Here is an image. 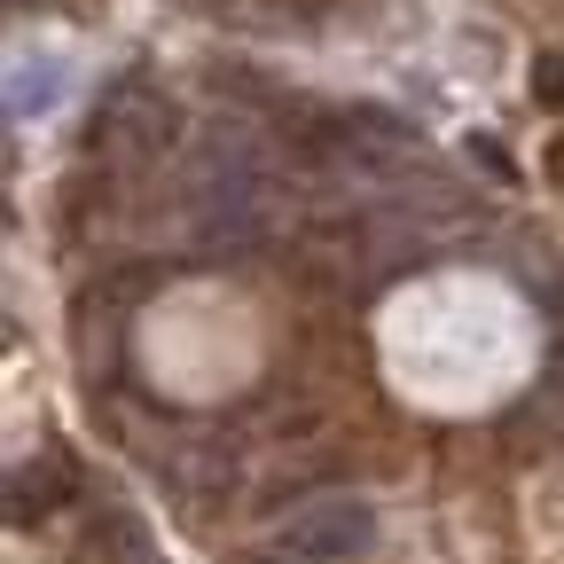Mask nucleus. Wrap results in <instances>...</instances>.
<instances>
[{
	"mask_svg": "<svg viewBox=\"0 0 564 564\" xmlns=\"http://www.w3.org/2000/svg\"><path fill=\"white\" fill-rule=\"evenodd\" d=\"M259 228H267V181H259L251 141L228 126L196 165V243L236 251V243H259Z\"/></svg>",
	"mask_w": 564,
	"mask_h": 564,
	"instance_id": "obj_1",
	"label": "nucleus"
},
{
	"mask_svg": "<svg viewBox=\"0 0 564 564\" xmlns=\"http://www.w3.org/2000/svg\"><path fill=\"white\" fill-rule=\"evenodd\" d=\"M173 102L150 87V79H118L110 95H102V110H95V150L110 158V165H150V158H165V141H173Z\"/></svg>",
	"mask_w": 564,
	"mask_h": 564,
	"instance_id": "obj_2",
	"label": "nucleus"
},
{
	"mask_svg": "<svg viewBox=\"0 0 564 564\" xmlns=\"http://www.w3.org/2000/svg\"><path fill=\"white\" fill-rule=\"evenodd\" d=\"M377 533V510L361 502V494H322V502H299L291 518H282V556L299 564H345L361 556Z\"/></svg>",
	"mask_w": 564,
	"mask_h": 564,
	"instance_id": "obj_3",
	"label": "nucleus"
},
{
	"mask_svg": "<svg viewBox=\"0 0 564 564\" xmlns=\"http://www.w3.org/2000/svg\"><path fill=\"white\" fill-rule=\"evenodd\" d=\"M63 494H70V463H63V455L17 463V470H9V518H17V525H40Z\"/></svg>",
	"mask_w": 564,
	"mask_h": 564,
	"instance_id": "obj_4",
	"label": "nucleus"
},
{
	"mask_svg": "<svg viewBox=\"0 0 564 564\" xmlns=\"http://www.w3.org/2000/svg\"><path fill=\"white\" fill-rule=\"evenodd\" d=\"M533 102H541V110H564V47H549V55L533 63Z\"/></svg>",
	"mask_w": 564,
	"mask_h": 564,
	"instance_id": "obj_5",
	"label": "nucleus"
},
{
	"mask_svg": "<svg viewBox=\"0 0 564 564\" xmlns=\"http://www.w3.org/2000/svg\"><path fill=\"white\" fill-rule=\"evenodd\" d=\"M470 158H478L486 173H502V181H510V158H502V150H494V141H470Z\"/></svg>",
	"mask_w": 564,
	"mask_h": 564,
	"instance_id": "obj_6",
	"label": "nucleus"
},
{
	"mask_svg": "<svg viewBox=\"0 0 564 564\" xmlns=\"http://www.w3.org/2000/svg\"><path fill=\"white\" fill-rule=\"evenodd\" d=\"M549 392L564 400V337H556V352H549Z\"/></svg>",
	"mask_w": 564,
	"mask_h": 564,
	"instance_id": "obj_7",
	"label": "nucleus"
},
{
	"mask_svg": "<svg viewBox=\"0 0 564 564\" xmlns=\"http://www.w3.org/2000/svg\"><path fill=\"white\" fill-rule=\"evenodd\" d=\"M243 564H299V556H243Z\"/></svg>",
	"mask_w": 564,
	"mask_h": 564,
	"instance_id": "obj_8",
	"label": "nucleus"
}]
</instances>
